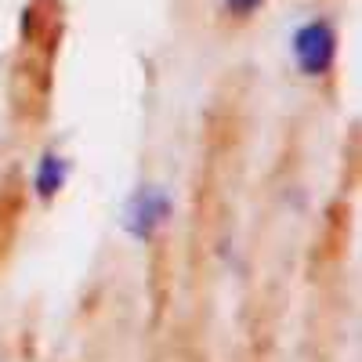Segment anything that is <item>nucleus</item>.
Instances as JSON below:
<instances>
[{
    "instance_id": "obj_1",
    "label": "nucleus",
    "mask_w": 362,
    "mask_h": 362,
    "mask_svg": "<svg viewBox=\"0 0 362 362\" xmlns=\"http://www.w3.org/2000/svg\"><path fill=\"white\" fill-rule=\"evenodd\" d=\"M170 221H174V192L160 181H145V185L131 189V196L119 206V232L138 247L156 243Z\"/></svg>"
},
{
    "instance_id": "obj_2",
    "label": "nucleus",
    "mask_w": 362,
    "mask_h": 362,
    "mask_svg": "<svg viewBox=\"0 0 362 362\" xmlns=\"http://www.w3.org/2000/svg\"><path fill=\"white\" fill-rule=\"evenodd\" d=\"M290 58L300 76H326L337 66V29L329 18H308L293 29Z\"/></svg>"
},
{
    "instance_id": "obj_3",
    "label": "nucleus",
    "mask_w": 362,
    "mask_h": 362,
    "mask_svg": "<svg viewBox=\"0 0 362 362\" xmlns=\"http://www.w3.org/2000/svg\"><path fill=\"white\" fill-rule=\"evenodd\" d=\"M22 218H25V185L15 170H8L4 181H0V264L15 250Z\"/></svg>"
},
{
    "instance_id": "obj_4",
    "label": "nucleus",
    "mask_w": 362,
    "mask_h": 362,
    "mask_svg": "<svg viewBox=\"0 0 362 362\" xmlns=\"http://www.w3.org/2000/svg\"><path fill=\"white\" fill-rule=\"evenodd\" d=\"M69 177H73V160L66 153H58V148H44L37 167H33V177H29V189H33L37 203L47 206L66 192Z\"/></svg>"
},
{
    "instance_id": "obj_5",
    "label": "nucleus",
    "mask_w": 362,
    "mask_h": 362,
    "mask_svg": "<svg viewBox=\"0 0 362 362\" xmlns=\"http://www.w3.org/2000/svg\"><path fill=\"white\" fill-rule=\"evenodd\" d=\"M225 4V11L232 15V18H250V15H257L268 0H221Z\"/></svg>"
}]
</instances>
